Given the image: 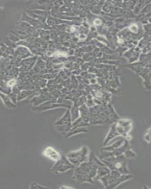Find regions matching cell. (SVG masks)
<instances>
[{
  "label": "cell",
  "instance_id": "obj_1",
  "mask_svg": "<svg viewBox=\"0 0 151 189\" xmlns=\"http://www.w3.org/2000/svg\"><path fill=\"white\" fill-rule=\"evenodd\" d=\"M44 156L53 161H57L60 159V154L52 147H48L43 152Z\"/></svg>",
  "mask_w": 151,
  "mask_h": 189
}]
</instances>
